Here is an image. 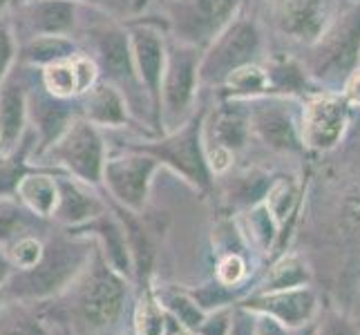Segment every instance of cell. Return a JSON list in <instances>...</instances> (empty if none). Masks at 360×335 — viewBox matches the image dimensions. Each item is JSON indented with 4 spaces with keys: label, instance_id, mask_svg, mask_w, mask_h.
Returning <instances> with one entry per match:
<instances>
[{
    "label": "cell",
    "instance_id": "obj_45",
    "mask_svg": "<svg viewBox=\"0 0 360 335\" xmlns=\"http://www.w3.org/2000/svg\"><path fill=\"white\" fill-rule=\"evenodd\" d=\"M11 266H14V264H11L9 262V257L3 253V248H0V287H3V284L9 280V272H11Z\"/></svg>",
    "mask_w": 360,
    "mask_h": 335
},
{
    "label": "cell",
    "instance_id": "obj_46",
    "mask_svg": "<svg viewBox=\"0 0 360 335\" xmlns=\"http://www.w3.org/2000/svg\"><path fill=\"white\" fill-rule=\"evenodd\" d=\"M170 322H172V324H170V329H168V335H191L188 329L181 327L179 322H175V320H170Z\"/></svg>",
    "mask_w": 360,
    "mask_h": 335
},
{
    "label": "cell",
    "instance_id": "obj_35",
    "mask_svg": "<svg viewBox=\"0 0 360 335\" xmlns=\"http://www.w3.org/2000/svg\"><path fill=\"white\" fill-rule=\"evenodd\" d=\"M9 262L20 270H30L41 262L43 257V244L39 239L30 237V235H22L14 244L9 246Z\"/></svg>",
    "mask_w": 360,
    "mask_h": 335
},
{
    "label": "cell",
    "instance_id": "obj_22",
    "mask_svg": "<svg viewBox=\"0 0 360 335\" xmlns=\"http://www.w3.org/2000/svg\"><path fill=\"white\" fill-rule=\"evenodd\" d=\"M85 185L88 183L79 179L58 177V206L52 217L68 223V226H83V223L103 215L105 204L96 195H92Z\"/></svg>",
    "mask_w": 360,
    "mask_h": 335
},
{
    "label": "cell",
    "instance_id": "obj_32",
    "mask_svg": "<svg viewBox=\"0 0 360 335\" xmlns=\"http://www.w3.org/2000/svg\"><path fill=\"white\" fill-rule=\"evenodd\" d=\"M164 304L168 306V311L179 320V324L186 327L188 331H197L202 327V322L206 320L204 308L195 302L193 295L186 293H175L164 300Z\"/></svg>",
    "mask_w": 360,
    "mask_h": 335
},
{
    "label": "cell",
    "instance_id": "obj_24",
    "mask_svg": "<svg viewBox=\"0 0 360 335\" xmlns=\"http://www.w3.org/2000/svg\"><path fill=\"white\" fill-rule=\"evenodd\" d=\"M81 49L72 36H36L18 43L16 63L18 65H32V67H47L58 60H65Z\"/></svg>",
    "mask_w": 360,
    "mask_h": 335
},
{
    "label": "cell",
    "instance_id": "obj_34",
    "mask_svg": "<svg viewBox=\"0 0 360 335\" xmlns=\"http://www.w3.org/2000/svg\"><path fill=\"white\" fill-rule=\"evenodd\" d=\"M18 54V41L14 34V25H11L9 14L0 16V85L9 77V72L16 65Z\"/></svg>",
    "mask_w": 360,
    "mask_h": 335
},
{
    "label": "cell",
    "instance_id": "obj_44",
    "mask_svg": "<svg viewBox=\"0 0 360 335\" xmlns=\"http://www.w3.org/2000/svg\"><path fill=\"white\" fill-rule=\"evenodd\" d=\"M5 335H43V333L39 331V327L30 324V322H16V324H11L5 331Z\"/></svg>",
    "mask_w": 360,
    "mask_h": 335
},
{
    "label": "cell",
    "instance_id": "obj_1",
    "mask_svg": "<svg viewBox=\"0 0 360 335\" xmlns=\"http://www.w3.org/2000/svg\"><path fill=\"white\" fill-rule=\"evenodd\" d=\"M85 34H88L90 47L96 54V58L94 56L92 58L98 67L101 81L117 85L123 92V96H126L130 112L141 114V101L150 107L148 94L143 90V85L139 83V77H136V70H134L128 29L123 27L117 18L101 14V18L94 20L90 27H85ZM150 114H153V107H150Z\"/></svg>",
    "mask_w": 360,
    "mask_h": 335
},
{
    "label": "cell",
    "instance_id": "obj_27",
    "mask_svg": "<svg viewBox=\"0 0 360 335\" xmlns=\"http://www.w3.org/2000/svg\"><path fill=\"white\" fill-rule=\"evenodd\" d=\"M311 272H309L307 264L297 255H282L276 264L269 268V275L264 287L259 293H271V291H287V289H300L309 287Z\"/></svg>",
    "mask_w": 360,
    "mask_h": 335
},
{
    "label": "cell",
    "instance_id": "obj_36",
    "mask_svg": "<svg viewBox=\"0 0 360 335\" xmlns=\"http://www.w3.org/2000/svg\"><path fill=\"white\" fill-rule=\"evenodd\" d=\"M25 223H27V215H25L14 202L0 199V242L20 237V230Z\"/></svg>",
    "mask_w": 360,
    "mask_h": 335
},
{
    "label": "cell",
    "instance_id": "obj_6",
    "mask_svg": "<svg viewBox=\"0 0 360 335\" xmlns=\"http://www.w3.org/2000/svg\"><path fill=\"white\" fill-rule=\"evenodd\" d=\"M259 43H262L259 29L251 18H233L208 43V52L200 56V83H224L233 70L253 63V56L259 52Z\"/></svg>",
    "mask_w": 360,
    "mask_h": 335
},
{
    "label": "cell",
    "instance_id": "obj_13",
    "mask_svg": "<svg viewBox=\"0 0 360 335\" xmlns=\"http://www.w3.org/2000/svg\"><path fill=\"white\" fill-rule=\"evenodd\" d=\"M242 308L251 313L269 315L282 327L300 329L307 327L318 313V295L314 289L300 287V289H287V291H271V293H257L253 295Z\"/></svg>",
    "mask_w": 360,
    "mask_h": 335
},
{
    "label": "cell",
    "instance_id": "obj_28",
    "mask_svg": "<svg viewBox=\"0 0 360 335\" xmlns=\"http://www.w3.org/2000/svg\"><path fill=\"white\" fill-rule=\"evenodd\" d=\"M269 77V94H302L309 88V79L302 65H297L291 58H278L271 60L266 67Z\"/></svg>",
    "mask_w": 360,
    "mask_h": 335
},
{
    "label": "cell",
    "instance_id": "obj_47",
    "mask_svg": "<svg viewBox=\"0 0 360 335\" xmlns=\"http://www.w3.org/2000/svg\"><path fill=\"white\" fill-rule=\"evenodd\" d=\"M11 3H14V0H0V16L7 14V9L11 7Z\"/></svg>",
    "mask_w": 360,
    "mask_h": 335
},
{
    "label": "cell",
    "instance_id": "obj_30",
    "mask_svg": "<svg viewBox=\"0 0 360 335\" xmlns=\"http://www.w3.org/2000/svg\"><path fill=\"white\" fill-rule=\"evenodd\" d=\"M248 235H251V242L259 248V251H269L273 242L278 239V226L280 223L273 219L269 213V208L264 204H255L248 210Z\"/></svg>",
    "mask_w": 360,
    "mask_h": 335
},
{
    "label": "cell",
    "instance_id": "obj_19",
    "mask_svg": "<svg viewBox=\"0 0 360 335\" xmlns=\"http://www.w3.org/2000/svg\"><path fill=\"white\" fill-rule=\"evenodd\" d=\"M248 121H251V130L273 150L293 152L302 143L291 114L273 101H257L255 98V103L248 110Z\"/></svg>",
    "mask_w": 360,
    "mask_h": 335
},
{
    "label": "cell",
    "instance_id": "obj_16",
    "mask_svg": "<svg viewBox=\"0 0 360 335\" xmlns=\"http://www.w3.org/2000/svg\"><path fill=\"white\" fill-rule=\"evenodd\" d=\"M123 304V282L112 268H96L81 295V313L92 327H105L117 320Z\"/></svg>",
    "mask_w": 360,
    "mask_h": 335
},
{
    "label": "cell",
    "instance_id": "obj_23",
    "mask_svg": "<svg viewBox=\"0 0 360 335\" xmlns=\"http://www.w3.org/2000/svg\"><path fill=\"white\" fill-rule=\"evenodd\" d=\"M83 230H94L103 242L105 248V264H110L115 272L119 275H132V255H130V246L126 230H123V223L115 219L112 215H98L96 219L83 223Z\"/></svg>",
    "mask_w": 360,
    "mask_h": 335
},
{
    "label": "cell",
    "instance_id": "obj_40",
    "mask_svg": "<svg viewBox=\"0 0 360 335\" xmlns=\"http://www.w3.org/2000/svg\"><path fill=\"white\" fill-rule=\"evenodd\" d=\"M229 335H255V313L240 306L238 311L233 313Z\"/></svg>",
    "mask_w": 360,
    "mask_h": 335
},
{
    "label": "cell",
    "instance_id": "obj_31",
    "mask_svg": "<svg viewBox=\"0 0 360 335\" xmlns=\"http://www.w3.org/2000/svg\"><path fill=\"white\" fill-rule=\"evenodd\" d=\"M134 331L136 335H164L166 331V315L153 293H143L139 297L134 311Z\"/></svg>",
    "mask_w": 360,
    "mask_h": 335
},
{
    "label": "cell",
    "instance_id": "obj_10",
    "mask_svg": "<svg viewBox=\"0 0 360 335\" xmlns=\"http://www.w3.org/2000/svg\"><path fill=\"white\" fill-rule=\"evenodd\" d=\"M157 168L159 161L155 157L130 147L126 155L105 157L101 181H105L108 190L123 208L132 210V213H141Z\"/></svg>",
    "mask_w": 360,
    "mask_h": 335
},
{
    "label": "cell",
    "instance_id": "obj_37",
    "mask_svg": "<svg viewBox=\"0 0 360 335\" xmlns=\"http://www.w3.org/2000/svg\"><path fill=\"white\" fill-rule=\"evenodd\" d=\"M246 275V262L240 253H229L221 257V262L217 266V282L224 287H235L240 284Z\"/></svg>",
    "mask_w": 360,
    "mask_h": 335
},
{
    "label": "cell",
    "instance_id": "obj_17",
    "mask_svg": "<svg viewBox=\"0 0 360 335\" xmlns=\"http://www.w3.org/2000/svg\"><path fill=\"white\" fill-rule=\"evenodd\" d=\"M96 81H98V67L94 63V58L85 52H79L65 60L47 65L41 72L43 88L58 98H79Z\"/></svg>",
    "mask_w": 360,
    "mask_h": 335
},
{
    "label": "cell",
    "instance_id": "obj_4",
    "mask_svg": "<svg viewBox=\"0 0 360 335\" xmlns=\"http://www.w3.org/2000/svg\"><path fill=\"white\" fill-rule=\"evenodd\" d=\"M126 29L130 36L136 77L153 107V132L161 134V79L166 67V39L170 34L168 20H128Z\"/></svg>",
    "mask_w": 360,
    "mask_h": 335
},
{
    "label": "cell",
    "instance_id": "obj_5",
    "mask_svg": "<svg viewBox=\"0 0 360 335\" xmlns=\"http://www.w3.org/2000/svg\"><path fill=\"white\" fill-rule=\"evenodd\" d=\"M54 164L63 166L74 179L88 185H96L103 179L105 164V143L96 126L83 117H77L70 128L58 136L54 145L43 152Z\"/></svg>",
    "mask_w": 360,
    "mask_h": 335
},
{
    "label": "cell",
    "instance_id": "obj_41",
    "mask_svg": "<svg viewBox=\"0 0 360 335\" xmlns=\"http://www.w3.org/2000/svg\"><path fill=\"white\" fill-rule=\"evenodd\" d=\"M255 335H291V331L269 315L255 313Z\"/></svg>",
    "mask_w": 360,
    "mask_h": 335
},
{
    "label": "cell",
    "instance_id": "obj_7",
    "mask_svg": "<svg viewBox=\"0 0 360 335\" xmlns=\"http://www.w3.org/2000/svg\"><path fill=\"white\" fill-rule=\"evenodd\" d=\"M88 262V253L83 248H74L70 244L56 242L49 248H43L41 262L30 270H22L18 277L5 282L3 287L16 297H45L60 291L74 275Z\"/></svg>",
    "mask_w": 360,
    "mask_h": 335
},
{
    "label": "cell",
    "instance_id": "obj_29",
    "mask_svg": "<svg viewBox=\"0 0 360 335\" xmlns=\"http://www.w3.org/2000/svg\"><path fill=\"white\" fill-rule=\"evenodd\" d=\"M264 206L278 223H284L297 208V185L282 177L271 183V188L264 197Z\"/></svg>",
    "mask_w": 360,
    "mask_h": 335
},
{
    "label": "cell",
    "instance_id": "obj_15",
    "mask_svg": "<svg viewBox=\"0 0 360 335\" xmlns=\"http://www.w3.org/2000/svg\"><path fill=\"white\" fill-rule=\"evenodd\" d=\"M273 22L293 41L316 43L331 22L329 0H273Z\"/></svg>",
    "mask_w": 360,
    "mask_h": 335
},
{
    "label": "cell",
    "instance_id": "obj_25",
    "mask_svg": "<svg viewBox=\"0 0 360 335\" xmlns=\"http://www.w3.org/2000/svg\"><path fill=\"white\" fill-rule=\"evenodd\" d=\"M16 195L34 217H52L58 206V179L45 172H27L16 183Z\"/></svg>",
    "mask_w": 360,
    "mask_h": 335
},
{
    "label": "cell",
    "instance_id": "obj_11",
    "mask_svg": "<svg viewBox=\"0 0 360 335\" xmlns=\"http://www.w3.org/2000/svg\"><path fill=\"white\" fill-rule=\"evenodd\" d=\"M16 41L36 36H72L81 22V5L74 0H25L11 7Z\"/></svg>",
    "mask_w": 360,
    "mask_h": 335
},
{
    "label": "cell",
    "instance_id": "obj_3",
    "mask_svg": "<svg viewBox=\"0 0 360 335\" xmlns=\"http://www.w3.org/2000/svg\"><path fill=\"white\" fill-rule=\"evenodd\" d=\"M204 117L206 110L193 112V117L181 128L166 132L164 139L150 143H134L132 150H139L155 157L161 166H168L184 177V181L193 183L195 188L208 190L210 175L206 155H204Z\"/></svg>",
    "mask_w": 360,
    "mask_h": 335
},
{
    "label": "cell",
    "instance_id": "obj_14",
    "mask_svg": "<svg viewBox=\"0 0 360 335\" xmlns=\"http://www.w3.org/2000/svg\"><path fill=\"white\" fill-rule=\"evenodd\" d=\"M77 98H58L52 96L43 85L36 90H27V119L32 121L39 147L36 152L43 155L49 145L58 141V136L63 134L70 123L79 117Z\"/></svg>",
    "mask_w": 360,
    "mask_h": 335
},
{
    "label": "cell",
    "instance_id": "obj_43",
    "mask_svg": "<svg viewBox=\"0 0 360 335\" xmlns=\"http://www.w3.org/2000/svg\"><path fill=\"white\" fill-rule=\"evenodd\" d=\"M345 219L352 226V230L360 237V195L352 197V199L345 204Z\"/></svg>",
    "mask_w": 360,
    "mask_h": 335
},
{
    "label": "cell",
    "instance_id": "obj_26",
    "mask_svg": "<svg viewBox=\"0 0 360 335\" xmlns=\"http://www.w3.org/2000/svg\"><path fill=\"white\" fill-rule=\"evenodd\" d=\"M221 85H224L221 96L226 101H255V98H262L269 94L266 70L255 63H246L233 70Z\"/></svg>",
    "mask_w": 360,
    "mask_h": 335
},
{
    "label": "cell",
    "instance_id": "obj_8",
    "mask_svg": "<svg viewBox=\"0 0 360 335\" xmlns=\"http://www.w3.org/2000/svg\"><path fill=\"white\" fill-rule=\"evenodd\" d=\"M311 72L322 79H347L360 58V7H354L322 32L314 43Z\"/></svg>",
    "mask_w": 360,
    "mask_h": 335
},
{
    "label": "cell",
    "instance_id": "obj_12",
    "mask_svg": "<svg viewBox=\"0 0 360 335\" xmlns=\"http://www.w3.org/2000/svg\"><path fill=\"white\" fill-rule=\"evenodd\" d=\"M347 130V103L336 94H314L302 112L300 141L311 150L327 152L336 147Z\"/></svg>",
    "mask_w": 360,
    "mask_h": 335
},
{
    "label": "cell",
    "instance_id": "obj_20",
    "mask_svg": "<svg viewBox=\"0 0 360 335\" xmlns=\"http://www.w3.org/2000/svg\"><path fill=\"white\" fill-rule=\"evenodd\" d=\"M242 101H226L213 112L206 110L204 117V145H219L238 152L246 145L251 134L248 110H242Z\"/></svg>",
    "mask_w": 360,
    "mask_h": 335
},
{
    "label": "cell",
    "instance_id": "obj_33",
    "mask_svg": "<svg viewBox=\"0 0 360 335\" xmlns=\"http://www.w3.org/2000/svg\"><path fill=\"white\" fill-rule=\"evenodd\" d=\"M25 3V0H14L11 7ZM79 5H90L92 9L103 11V14L112 16V18H132V16H139L141 11L150 5V0H74Z\"/></svg>",
    "mask_w": 360,
    "mask_h": 335
},
{
    "label": "cell",
    "instance_id": "obj_18",
    "mask_svg": "<svg viewBox=\"0 0 360 335\" xmlns=\"http://www.w3.org/2000/svg\"><path fill=\"white\" fill-rule=\"evenodd\" d=\"M79 117L96 128H126L130 126V105L117 85L98 79L83 96L77 98Z\"/></svg>",
    "mask_w": 360,
    "mask_h": 335
},
{
    "label": "cell",
    "instance_id": "obj_21",
    "mask_svg": "<svg viewBox=\"0 0 360 335\" xmlns=\"http://www.w3.org/2000/svg\"><path fill=\"white\" fill-rule=\"evenodd\" d=\"M27 123V85L11 70L0 85V155H9L20 143Z\"/></svg>",
    "mask_w": 360,
    "mask_h": 335
},
{
    "label": "cell",
    "instance_id": "obj_39",
    "mask_svg": "<svg viewBox=\"0 0 360 335\" xmlns=\"http://www.w3.org/2000/svg\"><path fill=\"white\" fill-rule=\"evenodd\" d=\"M231 320H233L231 311H217L210 317L206 315V320L202 322V327L197 329V333L200 335H229Z\"/></svg>",
    "mask_w": 360,
    "mask_h": 335
},
{
    "label": "cell",
    "instance_id": "obj_42",
    "mask_svg": "<svg viewBox=\"0 0 360 335\" xmlns=\"http://www.w3.org/2000/svg\"><path fill=\"white\" fill-rule=\"evenodd\" d=\"M342 101L352 107H360V70H354L349 77H347Z\"/></svg>",
    "mask_w": 360,
    "mask_h": 335
},
{
    "label": "cell",
    "instance_id": "obj_38",
    "mask_svg": "<svg viewBox=\"0 0 360 335\" xmlns=\"http://www.w3.org/2000/svg\"><path fill=\"white\" fill-rule=\"evenodd\" d=\"M314 335H360V329L342 313L329 311L325 317H322Z\"/></svg>",
    "mask_w": 360,
    "mask_h": 335
},
{
    "label": "cell",
    "instance_id": "obj_2",
    "mask_svg": "<svg viewBox=\"0 0 360 335\" xmlns=\"http://www.w3.org/2000/svg\"><path fill=\"white\" fill-rule=\"evenodd\" d=\"M197 88H200V49L168 34L166 67L161 79V134L181 128L193 117Z\"/></svg>",
    "mask_w": 360,
    "mask_h": 335
},
{
    "label": "cell",
    "instance_id": "obj_9",
    "mask_svg": "<svg viewBox=\"0 0 360 335\" xmlns=\"http://www.w3.org/2000/svg\"><path fill=\"white\" fill-rule=\"evenodd\" d=\"M242 0H175L168 29L175 39L200 49L233 20Z\"/></svg>",
    "mask_w": 360,
    "mask_h": 335
}]
</instances>
